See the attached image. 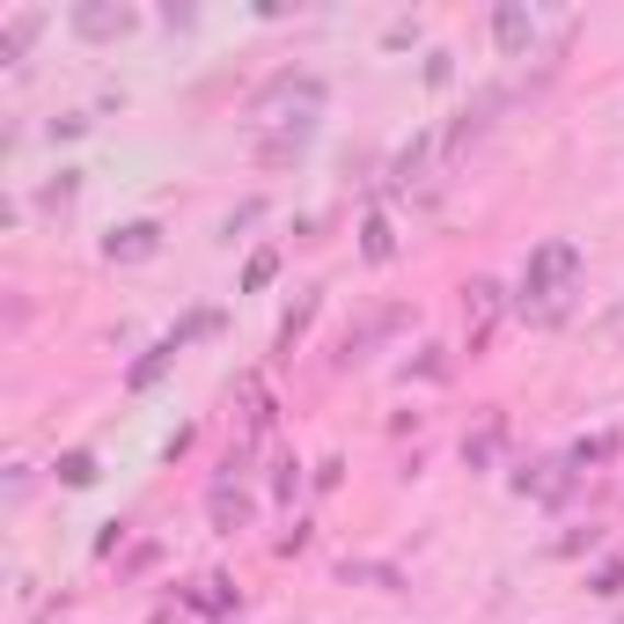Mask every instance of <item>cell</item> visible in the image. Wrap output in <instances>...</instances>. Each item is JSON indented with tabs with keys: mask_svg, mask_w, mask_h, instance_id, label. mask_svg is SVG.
<instances>
[{
	"mask_svg": "<svg viewBox=\"0 0 624 624\" xmlns=\"http://www.w3.org/2000/svg\"><path fill=\"white\" fill-rule=\"evenodd\" d=\"M155 250H162V228H155V220H125V228L103 236V258L111 264H140V258H155Z\"/></svg>",
	"mask_w": 624,
	"mask_h": 624,
	"instance_id": "7a4b0ae2",
	"label": "cell"
},
{
	"mask_svg": "<svg viewBox=\"0 0 624 624\" xmlns=\"http://www.w3.org/2000/svg\"><path fill=\"white\" fill-rule=\"evenodd\" d=\"M59 485H73V492L97 485V456H89V449H67V456H59Z\"/></svg>",
	"mask_w": 624,
	"mask_h": 624,
	"instance_id": "52a82bcc",
	"label": "cell"
},
{
	"mask_svg": "<svg viewBox=\"0 0 624 624\" xmlns=\"http://www.w3.org/2000/svg\"><path fill=\"white\" fill-rule=\"evenodd\" d=\"M463 324H470V353H478L485 338H492V324H500V287L492 280H478V287L463 294Z\"/></svg>",
	"mask_w": 624,
	"mask_h": 624,
	"instance_id": "3957f363",
	"label": "cell"
},
{
	"mask_svg": "<svg viewBox=\"0 0 624 624\" xmlns=\"http://www.w3.org/2000/svg\"><path fill=\"white\" fill-rule=\"evenodd\" d=\"M367 258H375V264L389 258V220L383 214H367Z\"/></svg>",
	"mask_w": 624,
	"mask_h": 624,
	"instance_id": "9a60e30c",
	"label": "cell"
},
{
	"mask_svg": "<svg viewBox=\"0 0 624 624\" xmlns=\"http://www.w3.org/2000/svg\"><path fill=\"white\" fill-rule=\"evenodd\" d=\"M617 331H624V309H617Z\"/></svg>",
	"mask_w": 624,
	"mask_h": 624,
	"instance_id": "2e32d148",
	"label": "cell"
},
{
	"mask_svg": "<svg viewBox=\"0 0 624 624\" xmlns=\"http://www.w3.org/2000/svg\"><path fill=\"white\" fill-rule=\"evenodd\" d=\"M214 522L228 529V536H236V529L250 522V500H228V485H220V492H214Z\"/></svg>",
	"mask_w": 624,
	"mask_h": 624,
	"instance_id": "8fae6325",
	"label": "cell"
},
{
	"mask_svg": "<svg viewBox=\"0 0 624 624\" xmlns=\"http://www.w3.org/2000/svg\"><path fill=\"white\" fill-rule=\"evenodd\" d=\"M588 588H595V595H624V558H602L595 574H588Z\"/></svg>",
	"mask_w": 624,
	"mask_h": 624,
	"instance_id": "4fadbf2b",
	"label": "cell"
},
{
	"mask_svg": "<svg viewBox=\"0 0 624 624\" xmlns=\"http://www.w3.org/2000/svg\"><path fill=\"white\" fill-rule=\"evenodd\" d=\"M37 23H45V15H37V8H30V15H15V23H8V37H0V52H8V59H15V52H23L30 37H37Z\"/></svg>",
	"mask_w": 624,
	"mask_h": 624,
	"instance_id": "7c38bea8",
	"label": "cell"
},
{
	"mask_svg": "<svg viewBox=\"0 0 624 624\" xmlns=\"http://www.w3.org/2000/svg\"><path fill=\"white\" fill-rule=\"evenodd\" d=\"M309 316H316V294H309V302H302V309L287 316V324H280V338H272V353H280V361H287V353H294V338L309 331Z\"/></svg>",
	"mask_w": 624,
	"mask_h": 624,
	"instance_id": "ba28073f",
	"label": "cell"
},
{
	"mask_svg": "<svg viewBox=\"0 0 624 624\" xmlns=\"http://www.w3.org/2000/svg\"><path fill=\"white\" fill-rule=\"evenodd\" d=\"M272 272H280V250H258V258H250V272H242V287H264Z\"/></svg>",
	"mask_w": 624,
	"mask_h": 624,
	"instance_id": "5bb4252c",
	"label": "cell"
},
{
	"mask_svg": "<svg viewBox=\"0 0 624 624\" xmlns=\"http://www.w3.org/2000/svg\"><path fill=\"white\" fill-rule=\"evenodd\" d=\"M492 30H500V45H507V52H522V45H529V15H522V8H500V15H492Z\"/></svg>",
	"mask_w": 624,
	"mask_h": 624,
	"instance_id": "9c48e42d",
	"label": "cell"
},
{
	"mask_svg": "<svg viewBox=\"0 0 624 624\" xmlns=\"http://www.w3.org/2000/svg\"><path fill=\"white\" fill-rule=\"evenodd\" d=\"M492 456H500V419H485V427L463 441V463H470V470H485Z\"/></svg>",
	"mask_w": 624,
	"mask_h": 624,
	"instance_id": "8992f818",
	"label": "cell"
},
{
	"mask_svg": "<svg viewBox=\"0 0 624 624\" xmlns=\"http://www.w3.org/2000/svg\"><path fill=\"white\" fill-rule=\"evenodd\" d=\"M580 272V250L574 242H536L522 264V309H544V302H558V294L574 287Z\"/></svg>",
	"mask_w": 624,
	"mask_h": 624,
	"instance_id": "6da1fadb",
	"label": "cell"
},
{
	"mask_svg": "<svg viewBox=\"0 0 624 624\" xmlns=\"http://www.w3.org/2000/svg\"><path fill=\"white\" fill-rule=\"evenodd\" d=\"M125 23H133L125 8H73V30H81V37H118Z\"/></svg>",
	"mask_w": 624,
	"mask_h": 624,
	"instance_id": "5b68a950",
	"label": "cell"
},
{
	"mask_svg": "<svg viewBox=\"0 0 624 624\" xmlns=\"http://www.w3.org/2000/svg\"><path fill=\"white\" fill-rule=\"evenodd\" d=\"M610 456H617V433H595V441H580L566 463H574V470H588V463H610Z\"/></svg>",
	"mask_w": 624,
	"mask_h": 624,
	"instance_id": "30bf717a",
	"label": "cell"
},
{
	"mask_svg": "<svg viewBox=\"0 0 624 624\" xmlns=\"http://www.w3.org/2000/svg\"><path fill=\"white\" fill-rule=\"evenodd\" d=\"M177 353H184V345H177V338H162V345H147V361L133 367V375H125V383H133V389H155V383H162V375H169V361H177Z\"/></svg>",
	"mask_w": 624,
	"mask_h": 624,
	"instance_id": "277c9868",
	"label": "cell"
}]
</instances>
